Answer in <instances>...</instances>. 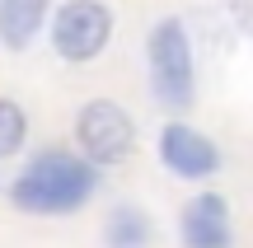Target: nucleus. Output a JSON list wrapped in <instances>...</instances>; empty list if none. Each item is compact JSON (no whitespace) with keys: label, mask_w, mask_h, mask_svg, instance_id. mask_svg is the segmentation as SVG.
I'll return each mask as SVG.
<instances>
[{"label":"nucleus","mask_w":253,"mask_h":248,"mask_svg":"<svg viewBox=\"0 0 253 248\" xmlns=\"http://www.w3.org/2000/svg\"><path fill=\"white\" fill-rule=\"evenodd\" d=\"M9 197L28 215H71L94 197V164L71 150H42L14 178Z\"/></svg>","instance_id":"nucleus-1"},{"label":"nucleus","mask_w":253,"mask_h":248,"mask_svg":"<svg viewBox=\"0 0 253 248\" xmlns=\"http://www.w3.org/2000/svg\"><path fill=\"white\" fill-rule=\"evenodd\" d=\"M145 61H150V89L164 108L183 112L192 108V94H197V80H192V47L188 33H183L178 19H160L145 37Z\"/></svg>","instance_id":"nucleus-2"},{"label":"nucleus","mask_w":253,"mask_h":248,"mask_svg":"<svg viewBox=\"0 0 253 248\" xmlns=\"http://www.w3.org/2000/svg\"><path fill=\"white\" fill-rule=\"evenodd\" d=\"M47 33H52V47L61 61H75V66L94 61L113 37V9L103 0H71V5L56 9Z\"/></svg>","instance_id":"nucleus-3"},{"label":"nucleus","mask_w":253,"mask_h":248,"mask_svg":"<svg viewBox=\"0 0 253 248\" xmlns=\"http://www.w3.org/2000/svg\"><path fill=\"white\" fill-rule=\"evenodd\" d=\"M75 141L84 145V155L94 164H122L136 150V122L122 112V103L89 99L75 117Z\"/></svg>","instance_id":"nucleus-4"},{"label":"nucleus","mask_w":253,"mask_h":248,"mask_svg":"<svg viewBox=\"0 0 253 248\" xmlns=\"http://www.w3.org/2000/svg\"><path fill=\"white\" fill-rule=\"evenodd\" d=\"M160 159L169 174L178 178H211L220 169V150L207 131L188 127V122H169L160 131Z\"/></svg>","instance_id":"nucleus-5"},{"label":"nucleus","mask_w":253,"mask_h":248,"mask_svg":"<svg viewBox=\"0 0 253 248\" xmlns=\"http://www.w3.org/2000/svg\"><path fill=\"white\" fill-rule=\"evenodd\" d=\"M178 239H183V248H230V244H235V230H230V202L220 192H197L188 206H183Z\"/></svg>","instance_id":"nucleus-6"},{"label":"nucleus","mask_w":253,"mask_h":248,"mask_svg":"<svg viewBox=\"0 0 253 248\" xmlns=\"http://www.w3.org/2000/svg\"><path fill=\"white\" fill-rule=\"evenodd\" d=\"M47 24V0H0V42L24 52Z\"/></svg>","instance_id":"nucleus-7"},{"label":"nucleus","mask_w":253,"mask_h":248,"mask_svg":"<svg viewBox=\"0 0 253 248\" xmlns=\"http://www.w3.org/2000/svg\"><path fill=\"white\" fill-rule=\"evenodd\" d=\"M103 244L108 248H145L150 244V220H145V211L118 206V211L108 215V225H103Z\"/></svg>","instance_id":"nucleus-8"},{"label":"nucleus","mask_w":253,"mask_h":248,"mask_svg":"<svg viewBox=\"0 0 253 248\" xmlns=\"http://www.w3.org/2000/svg\"><path fill=\"white\" fill-rule=\"evenodd\" d=\"M24 136H28V117H24V108H19L14 99H0V159L14 155V150L24 145Z\"/></svg>","instance_id":"nucleus-9"}]
</instances>
